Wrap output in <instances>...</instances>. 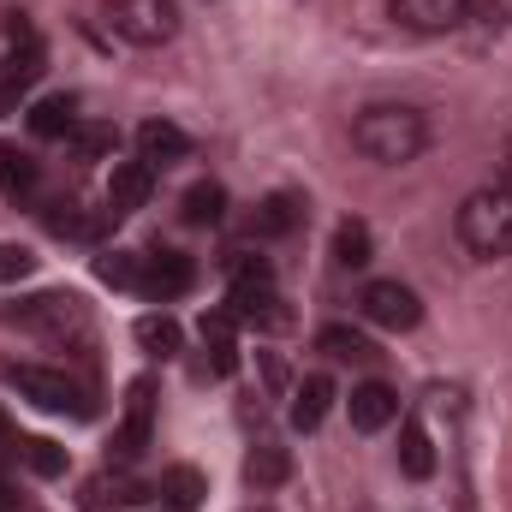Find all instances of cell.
Returning a JSON list of instances; mask_svg holds the SVG:
<instances>
[{
	"instance_id": "obj_1",
	"label": "cell",
	"mask_w": 512,
	"mask_h": 512,
	"mask_svg": "<svg viewBox=\"0 0 512 512\" xmlns=\"http://www.w3.org/2000/svg\"><path fill=\"white\" fill-rule=\"evenodd\" d=\"M352 143H358L376 167H405V161L423 155L429 126H423V114L405 108V102H376V108H364V114L352 120Z\"/></svg>"
},
{
	"instance_id": "obj_2",
	"label": "cell",
	"mask_w": 512,
	"mask_h": 512,
	"mask_svg": "<svg viewBox=\"0 0 512 512\" xmlns=\"http://www.w3.org/2000/svg\"><path fill=\"white\" fill-rule=\"evenodd\" d=\"M459 245L477 256V262H501L512 256V191L495 179L483 191H471L459 203Z\"/></svg>"
},
{
	"instance_id": "obj_3",
	"label": "cell",
	"mask_w": 512,
	"mask_h": 512,
	"mask_svg": "<svg viewBox=\"0 0 512 512\" xmlns=\"http://www.w3.org/2000/svg\"><path fill=\"white\" fill-rule=\"evenodd\" d=\"M227 316L245 322V328H286V310H280V292H274V274H268L262 256H239V262H233Z\"/></svg>"
},
{
	"instance_id": "obj_4",
	"label": "cell",
	"mask_w": 512,
	"mask_h": 512,
	"mask_svg": "<svg viewBox=\"0 0 512 512\" xmlns=\"http://www.w3.org/2000/svg\"><path fill=\"white\" fill-rule=\"evenodd\" d=\"M108 30L131 48H161L179 36V6L173 0H102Z\"/></svg>"
},
{
	"instance_id": "obj_5",
	"label": "cell",
	"mask_w": 512,
	"mask_h": 512,
	"mask_svg": "<svg viewBox=\"0 0 512 512\" xmlns=\"http://www.w3.org/2000/svg\"><path fill=\"white\" fill-rule=\"evenodd\" d=\"M6 382L18 387V393H24L30 405L54 411V417H96L90 393L72 382L66 370H42V364H12V370H6Z\"/></svg>"
},
{
	"instance_id": "obj_6",
	"label": "cell",
	"mask_w": 512,
	"mask_h": 512,
	"mask_svg": "<svg viewBox=\"0 0 512 512\" xmlns=\"http://www.w3.org/2000/svg\"><path fill=\"white\" fill-rule=\"evenodd\" d=\"M42 42H36V30L24 24V12H12L6 18V60H0V108H12L36 78H42Z\"/></svg>"
},
{
	"instance_id": "obj_7",
	"label": "cell",
	"mask_w": 512,
	"mask_h": 512,
	"mask_svg": "<svg viewBox=\"0 0 512 512\" xmlns=\"http://www.w3.org/2000/svg\"><path fill=\"white\" fill-rule=\"evenodd\" d=\"M12 322L66 340V334H84V298H72V292H42V298H24V304L12 310Z\"/></svg>"
},
{
	"instance_id": "obj_8",
	"label": "cell",
	"mask_w": 512,
	"mask_h": 512,
	"mask_svg": "<svg viewBox=\"0 0 512 512\" xmlns=\"http://www.w3.org/2000/svg\"><path fill=\"white\" fill-rule=\"evenodd\" d=\"M364 316H370L376 328L405 334V328H417V322H423V304H417V292H411V286H399V280H370V286H364Z\"/></svg>"
},
{
	"instance_id": "obj_9",
	"label": "cell",
	"mask_w": 512,
	"mask_h": 512,
	"mask_svg": "<svg viewBox=\"0 0 512 512\" xmlns=\"http://www.w3.org/2000/svg\"><path fill=\"white\" fill-rule=\"evenodd\" d=\"M191 280H197V268H191V256L185 251H143V280H137V292L143 298H179V292H191Z\"/></svg>"
},
{
	"instance_id": "obj_10",
	"label": "cell",
	"mask_w": 512,
	"mask_h": 512,
	"mask_svg": "<svg viewBox=\"0 0 512 512\" xmlns=\"http://www.w3.org/2000/svg\"><path fill=\"white\" fill-rule=\"evenodd\" d=\"M387 12H393L405 30H417V36H447V30H459V24H471V18H465V0H387Z\"/></svg>"
},
{
	"instance_id": "obj_11",
	"label": "cell",
	"mask_w": 512,
	"mask_h": 512,
	"mask_svg": "<svg viewBox=\"0 0 512 512\" xmlns=\"http://www.w3.org/2000/svg\"><path fill=\"white\" fill-rule=\"evenodd\" d=\"M149 435H155V382L149 376H137L126 387V423H120V459H137L143 447H149Z\"/></svg>"
},
{
	"instance_id": "obj_12",
	"label": "cell",
	"mask_w": 512,
	"mask_h": 512,
	"mask_svg": "<svg viewBox=\"0 0 512 512\" xmlns=\"http://www.w3.org/2000/svg\"><path fill=\"white\" fill-rule=\"evenodd\" d=\"M346 411H352V429L376 435V429H387V423L399 417V393H393L387 382H364V387H352Z\"/></svg>"
},
{
	"instance_id": "obj_13",
	"label": "cell",
	"mask_w": 512,
	"mask_h": 512,
	"mask_svg": "<svg viewBox=\"0 0 512 512\" xmlns=\"http://www.w3.org/2000/svg\"><path fill=\"white\" fill-rule=\"evenodd\" d=\"M304 197L298 191H274V197H262L256 203V215H251V239H286L298 221H304Z\"/></svg>"
},
{
	"instance_id": "obj_14",
	"label": "cell",
	"mask_w": 512,
	"mask_h": 512,
	"mask_svg": "<svg viewBox=\"0 0 512 512\" xmlns=\"http://www.w3.org/2000/svg\"><path fill=\"white\" fill-rule=\"evenodd\" d=\"M185 155H191V137L179 126H167V120H143V126H137V161L173 167V161H185Z\"/></svg>"
},
{
	"instance_id": "obj_15",
	"label": "cell",
	"mask_w": 512,
	"mask_h": 512,
	"mask_svg": "<svg viewBox=\"0 0 512 512\" xmlns=\"http://www.w3.org/2000/svg\"><path fill=\"white\" fill-rule=\"evenodd\" d=\"M149 191H155V167L149 161H120L114 179H108V209L114 215H131V209L149 203Z\"/></svg>"
},
{
	"instance_id": "obj_16",
	"label": "cell",
	"mask_w": 512,
	"mask_h": 512,
	"mask_svg": "<svg viewBox=\"0 0 512 512\" xmlns=\"http://www.w3.org/2000/svg\"><path fill=\"white\" fill-rule=\"evenodd\" d=\"M203 352H209V376H233L239 370V340H233V316H203Z\"/></svg>"
},
{
	"instance_id": "obj_17",
	"label": "cell",
	"mask_w": 512,
	"mask_h": 512,
	"mask_svg": "<svg viewBox=\"0 0 512 512\" xmlns=\"http://www.w3.org/2000/svg\"><path fill=\"white\" fill-rule=\"evenodd\" d=\"M36 161L18 149V143H6L0 137V197H12V203H24V197H36Z\"/></svg>"
},
{
	"instance_id": "obj_18",
	"label": "cell",
	"mask_w": 512,
	"mask_h": 512,
	"mask_svg": "<svg viewBox=\"0 0 512 512\" xmlns=\"http://www.w3.org/2000/svg\"><path fill=\"white\" fill-rule=\"evenodd\" d=\"M155 495H161L173 512H191L203 495H209V483H203V471H191V465H167L161 483H155Z\"/></svg>"
},
{
	"instance_id": "obj_19",
	"label": "cell",
	"mask_w": 512,
	"mask_h": 512,
	"mask_svg": "<svg viewBox=\"0 0 512 512\" xmlns=\"http://www.w3.org/2000/svg\"><path fill=\"white\" fill-rule=\"evenodd\" d=\"M399 471L405 477H435V447H429V429L417 423V417H405V429H399Z\"/></svg>"
},
{
	"instance_id": "obj_20",
	"label": "cell",
	"mask_w": 512,
	"mask_h": 512,
	"mask_svg": "<svg viewBox=\"0 0 512 512\" xmlns=\"http://www.w3.org/2000/svg\"><path fill=\"white\" fill-rule=\"evenodd\" d=\"M334 405V382L328 376H304V387L292 393V429H316Z\"/></svg>"
},
{
	"instance_id": "obj_21",
	"label": "cell",
	"mask_w": 512,
	"mask_h": 512,
	"mask_svg": "<svg viewBox=\"0 0 512 512\" xmlns=\"http://www.w3.org/2000/svg\"><path fill=\"white\" fill-rule=\"evenodd\" d=\"M72 126H78V96H42L30 108V131L36 137H72Z\"/></svg>"
},
{
	"instance_id": "obj_22",
	"label": "cell",
	"mask_w": 512,
	"mask_h": 512,
	"mask_svg": "<svg viewBox=\"0 0 512 512\" xmlns=\"http://www.w3.org/2000/svg\"><path fill=\"white\" fill-rule=\"evenodd\" d=\"M221 215H227V191H221L215 179H197V185L185 191V221H191V227H221Z\"/></svg>"
},
{
	"instance_id": "obj_23",
	"label": "cell",
	"mask_w": 512,
	"mask_h": 512,
	"mask_svg": "<svg viewBox=\"0 0 512 512\" xmlns=\"http://www.w3.org/2000/svg\"><path fill=\"white\" fill-rule=\"evenodd\" d=\"M316 346H322L328 358H340V364H370V358H376V346H370L358 328H346V322L322 328V334H316Z\"/></svg>"
},
{
	"instance_id": "obj_24",
	"label": "cell",
	"mask_w": 512,
	"mask_h": 512,
	"mask_svg": "<svg viewBox=\"0 0 512 512\" xmlns=\"http://www.w3.org/2000/svg\"><path fill=\"white\" fill-rule=\"evenodd\" d=\"M245 477H251L256 489H280L286 477H292V459H286V447H256L251 459H245Z\"/></svg>"
},
{
	"instance_id": "obj_25",
	"label": "cell",
	"mask_w": 512,
	"mask_h": 512,
	"mask_svg": "<svg viewBox=\"0 0 512 512\" xmlns=\"http://www.w3.org/2000/svg\"><path fill=\"white\" fill-rule=\"evenodd\" d=\"M179 340H185V334H179V322H173V316H137V346H143V352L173 358V352H179Z\"/></svg>"
},
{
	"instance_id": "obj_26",
	"label": "cell",
	"mask_w": 512,
	"mask_h": 512,
	"mask_svg": "<svg viewBox=\"0 0 512 512\" xmlns=\"http://www.w3.org/2000/svg\"><path fill=\"white\" fill-rule=\"evenodd\" d=\"M370 251H376L370 227H364V221H340V233H334V262H340V268H364Z\"/></svg>"
},
{
	"instance_id": "obj_27",
	"label": "cell",
	"mask_w": 512,
	"mask_h": 512,
	"mask_svg": "<svg viewBox=\"0 0 512 512\" xmlns=\"http://www.w3.org/2000/svg\"><path fill=\"white\" fill-rule=\"evenodd\" d=\"M102 280H108V286H126V292H137V280H143V251L102 256Z\"/></svg>"
},
{
	"instance_id": "obj_28",
	"label": "cell",
	"mask_w": 512,
	"mask_h": 512,
	"mask_svg": "<svg viewBox=\"0 0 512 512\" xmlns=\"http://www.w3.org/2000/svg\"><path fill=\"white\" fill-rule=\"evenodd\" d=\"M66 143H72L84 161H102V155H114V143H120V137H114V126H72Z\"/></svg>"
},
{
	"instance_id": "obj_29",
	"label": "cell",
	"mask_w": 512,
	"mask_h": 512,
	"mask_svg": "<svg viewBox=\"0 0 512 512\" xmlns=\"http://www.w3.org/2000/svg\"><path fill=\"white\" fill-rule=\"evenodd\" d=\"M24 465H30L36 477H60V471H66V447H54V441H24Z\"/></svg>"
},
{
	"instance_id": "obj_30",
	"label": "cell",
	"mask_w": 512,
	"mask_h": 512,
	"mask_svg": "<svg viewBox=\"0 0 512 512\" xmlns=\"http://www.w3.org/2000/svg\"><path fill=\"white\" fill-rule=\"evenodd\" d=\"M465 18H477L483 30H512V0H465Z\"/></svg>"
},
{
	"instance_id": "obj_31",
	"label": "cell",
	"mask_w": 512,
	"mask_h": 512,
	"mask_svg": "<svg viewBox=\"0 0 512 512\" xmlns=\"http://www.w3.org/2000/svg\"><path fill=\"white\" fill-rule=\"evenodd\" d=\"M30 268H36V256L24 251V245H0V286L6 280H24Z\"/></svg>"
},
{
	"instance_id": "obj_32",
	"label": "cell",
	"mask_w": 512,
	"mask_h": 512,
	"mask_svg": "<svg viewBox=\"0 0 512 512\" xmlns=\"http://www.w3.org/2000/svg\"><path fill=\"white\" fill-rule=\"evenodd\" d=\"M0 512H12V495H6V483H0Z\"/></svg>"
},
{
	"instance_id": "obj_33",
	"label": "cell",
	"mask_w": 512,
	"mask_h": 512,
	"mask_svg": "<svg viewBox=\"0 0 512 512\" xmlns=\"http://www.w3.org/2000/svg\"><path fill=\"white\" fill-rule=\"evenodd\" d=\"M0 441H12V423H6V417H0Z\"/></svg>"
},
{
	"instance_id": "obj_34",
	"label": "cell",
	"mask_w": 512,
	"mask_h": 512,
	"mask_svg": "<svg viewBox=\"0 0 512 512\" xmlns=\"http://www.w3.org/2000/svg\"><path fill=\"white\" fill-rule=\"evenodd\" d=\"M501 185H507V191H512V155H507V173H501Z\"/></svg>"
}]
</instances>
